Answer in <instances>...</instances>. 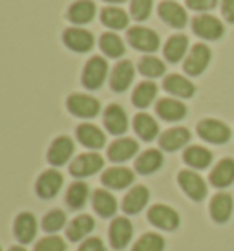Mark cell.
<instances>
[{
	"label": "cell",
	"mask_w": 234,
	"mask_h": 251,
	"mask_svg": "<svg viewBox=\"0 0 234 251\" xmlns=\"http://www.w3.org/2000/svg\"><path fill=\"white\" fill-rule=\"evenodd\" d=\"M92 205L99 216L103 218H110L117 213V200L114 198L112 193L104 191V189H99L94 193V198H92Z\"/></svg>",
	"instance_id": "obj_29"
},
{
	"label": "cell",
	"mask_w": 234,
	"mask_h": 251,
	"mask_svg": "<svg viewBox=\"0 0 234 251\" xmlns=\"http://www.w3.org/2000/svg\"><path fill=\"white\" fill-rule=\"evenodd\" d=\"M79 251H104V244L101 238H86L83 244H81V248H79Z\"/></svg>",
	"instance_id": "obj_44"
},
{
	"label": "cell",
	"mask_w": 234,
	"mask_h": 251,
	"mask_svg": "<svg viewBox=\"0 0 234 251\" xmlns=\"http://www.w3.org/2000/svg\"><path fill=\"white\" fill-rule=\"evenodd\" d=\"M158 94V86L152 81H145V83H139L136 86V90L132 94V103L138 106V108H146L152 105V101L156 99Z\"/></svg>",
	"instance_id": "obj_34"
},
{
	"label": "cell",
	"mask_w": 234,
	"mask_h": 251,
	"mask_svg": "<svg viewBox=\"0 0 234 251\" xmlns=\"http://www.w3.org/2000/svg\"><path fill=\"white\" fill-rule=\"evenodd\" d=\"M214 160V154L203 145H190L183 151V161L194 171L209 169Z\"/></svg>",
	"instance_id": "obj_15"
},
{
	"label": "cell",
	"mask_w": 234,
	"mask_h": 251,
	"mask_svg": "<svg viewBox=\"0 0 234 251\" xmlns=\"http://www.w3.org/2000/svg\"><path fill=\"white\" fill-rule=\"evenodd\" d=\"M73 149H75V145H73V141L70 140L68 136H59L49 147L48 161L55 167H61L64 163H68V160L73 154Z\"/></svg>",
	"instance_id": "obj_18"
},
{
	"label": "cell",
	"mask_w": 234,
	"mask_h": 251,
	"mask_svg": "<svg viewBox=\"0 0 234 251\" xmlns=\"http://www.w3.org/2000/svg\"><path fill=\"white\" fill-rule=\"evenodd\" d=\"M211 61H212L211 48L207 44H203V42H198V44H194L192 50L188 51V55L185 57L183 68H185V72L190 77H198L209 68Z\"/></svg>",
	"instance_id": "obj_5"
},
{
	"label": "cell",
	"mask_w": 234,
	"mask_h": 251,
	"mask_svg": "<svg viewBox=\"0 0 234 251\" xmlns=\"http://www.w3.org/2000/svg\"><path fill=\"white\" fill-rule=\"evenodd\" d=\"M159 17L172 28H185L187 26V11L183 7L176 4V2H170V0H165L159 4Z\"/></svg>",
	"instance_id": "obj_24"
},
{
	"label": "cell",
	"mask_w": 234,
	"mask_h": 251,
	"mask_svg": "<svg viewBox=\"0 0 234 251\" xmlns=\"http://www.w3.org/2000/svg\"><path fill=\"white\" fill-rule=\"evenodd\" d=\"M64 224H66V215L61 209H53L44 216L42 227H44V231H48V233H55V231L64 227Z\"/></svg>",
	"instance_id": "obj_40"
},
{
	"label": "cell",
	"mask_w": 234,
	"mask_h": 251,
	"mask_svg": "<svg viewBox=\"0 0 234 251\" xmlns=\"http://www.w3.org/2000/svg\"><path fill=\"white\" fill-rule=\"evenodd\" d=\"M163 88H165L168 94H172L176 98H183V99H190V98H194V94H196V84H194L190 79L179 75V74L166 75L165 81H163Z\"/></svg>",
	"instance_id": "obj_17"
},
{
	"label": "cell",
	"mask_w": 234,
	"mask_h": 251,
	"mask_svg": "<svg viewBox=\"0 0 234 251\" xmlns=\"http://www.w3.org/2000/svg\"><path fill=\"white\" fill-rule=\"evenodd\" d=\"M139 72L145 77H161L165 74V63L154 55H146L139 61Z\"/></svg>",
	"instance_id": "obj_38"
},
{
	"label": "cell",
	"mask_w": 234,
	"mask_h": 251,
	"mask_svg": "<svg viewBox=\"0 0 234 251\" xmlns=\"http://www.w3.org/2000/svg\"><path fill=\"white\" fill-rule=\"evenodd\" d=\"M134 226L126 216H117L110 226V244L114 250H124L130 244Z\"/></svg>",
	"instance_id": "obj_12"
},
{
	"label": "cell",
	"mask_w": 234,
	"mask_h": 251,
	"mask_svg": "<svg viewBox=\"0 0 234 251\" xmlns=\"http://www.w3.org/2000/svg\"><path fill=\"white\" fill-rule=\"evenodd\" d=\"M209 218L216 226H225L234 216V196L229 191H218L207 203Z\"/></svg>",
	"instance_id": "obj_4"
},
{
	"label": "cell",
	"mask_w": 234,
	"mask_h": 251,
	"mask_svg": "<svg viewBox=\"0 0 234 251\" xmlns=\"http://www.w3.org/2000/svg\"><path fill=\"white\" fill-rule=\"evenodd\" d=\"M64 44L73 51H88L94 46V37L83 28H70L64 31Z\"/></svg>",
	"instance_id": "obj_23"
},
{
	"label": "cell",
	"mask_w": 234,
	"mask_h": 251,
	"mask_svg": "<svg viewBox=\"0 0 234 251\" xmlns=\"http://www.w3.org/2000/svg\"><path fill=\"white\" fill-rule=\"evenodd\" d=\"M35 251H66V242L61 237L51 235V237L39 240L35 246Z\"/></svg>",
	"instance_id": "obj_41"
},
{
	"label": "cell",
	"mask_w": 234,
	"mask_h": 251,
	"mask_svg": "<svg viewBox=\"0 0 234 251\" xmlns=\"http://www.w3.org/2000/svg\"><path fill=\"white\" fill-rule=\"evenodd\" d=\"M106 2H114V4H119V2H124V0H106Z\"/></svg>",
	"instance_id": "obj_47"
},
{
	"label": "cell",
	"mask_w": 234,
	"mask_h": 251,
	"mask_svg": "<svg viewBox=\"0 0 234 251\" xmlns=\"http://www.w3.org/2000/svg\"><path fill=\"white\" fill-rule=\"evenodd\" d=\"M178 187L194 203H203L209 196V185L194 169H181L176 176Z\"/></svg>",
	"instance_id": "obj_1"
},
{
	"label": "cell",
	"mask_w": 234,
	"mask_h": 251,
	"mask_svg": "<svg viewBox=\"0 0 234 251\" xmlns=\"http://www.w3.org/2000/svg\"><path fill=\"white\" fill-rule=\"evenodd\" d=\"M134 64L130 61H121V63H117V66L114 68L110 75V86L114 92H124L128 90V86L132 84L134 81Z\"/></svg>",
	"instance_id": "obj_21"
},
{
	"label": "cell",
	"mask_w": 234,
	"mask_h": 251,
	"mask_svg": "<svg viewBox=\"0 0 234 251\" xmlns=\"http://www.w3.org/2000/svg\"><path fill=\"white\" fill-rule=\"evenodd\" d=\"M90 189L84 181H75L71 183L66 193V203H68L71 209H83L86 202H88Z\"/></svg>",
	"instance_id": "obj_35"
},
{
	"label": "cell",
	"mask_w": 234,
	"mask_h": 251,
	"mask_svg": "<svg viewBox=\"0 0 234 251\" xmlns=\"http://www.w3.org/2000/svg\"><path fill=\"white\" fill-rule=\"evenodd\" d=\"M94 15H95V4L92 0H79L75 4H71L68 19L73 24H86L94 19Z\"/></svg>",
	"instance_id": "obj_33"
},
{
	"label": "cell",
	"mask_w": 234,
	"mask_h": 251,
	"mask_svg": "<svg viewBox=\"0 0 234 251\" xmlns=\"http://www.w3.org/2000/svg\"><path fill=\"white\" fill-rule=\"evenodd\" d=\"M156 112L161 119L165 121H181V119L187 116V108L185 103H181L179 99H172V98H163L158 101L156 105Z\"/></svg>",
	"instance_id": "obj_19"
},
{
	"label": "cell",
	"mask_w": 234,
	"mask_h": 251,
	"mask_svg": "<svg viewBox=\"0 0 234 251\" xmlns=\"http://www.w3.org/2000/svg\"><path fill=\"white\" fill-rule=\"evenodd\" d=\"M66 105H68V110L73 116L84 119L95 118L97 114H99V110H101L99 101L95 98H92V96H84V94H73V96H70Z\"/></svg>",
	"instance_id": "obj_10"
},
{
	"label": "cell",
	"mask_w": 234,
	"mask_h": 251,
	"mask_svg": "<svg viewBox=\"0 0 234 251\" xmlns=\"http://www.w3.org/2000/svg\"><path fill=\"white\" fill-rule=\"evenodd\" d=\"M146 218L152 226L161 231L174 233L181 227V213L168 203H154L146 213Z\"/></svg>",
	"instance_id": "obj_2"
},
{
	"label": "cell",
	"mask_w": 234,
	"mask_h": 251,
	"mask_svg": "<svg viewBox=\"0 0 234 251\" xmlns=\"http://www.w3.org/2000/svg\"><path fill=\"white\" fill-rule=\"evenodd\" d=\"M15 237L19 238L21 244H29L33 242L35 235H37V218L31 213H21L15 218Z\"/></svg>",
	"instance_id": "obj_20"
},
{
	"label": "cell",
	"mask_w": 234,
	"mask_h": 251,
	"mask_svg": "<svg viewBox=\"0 0 234 251\" xmlns=\"http://www.w3.org/2000/svg\"><path fill=\"white\" fill-rule=\"evenodd\" d=\"M128 42L139 51H146L152 53L159 48V37L154 29L143 28V26H136V28L128 29Z\"/></svg>",
	"instance_id": "obj_11"
},
{
	"label": "cell",
	"mask_w": 234,
	"mask_h": 251,
	"mask_svg": "<svg viewBox=\"0 0 234 251\" xmlns=\"http://www.w3.org/2000/svg\"><path fill=\"white\" fill-rule=\"evenodd\" d=\"M139 151V145L136 140L132 138H121V140L114 141L108 149V158H110L114 163H123V161H128L132 156H136V152Z\"/></svg>",
	"instance_id": "obj_25"
},
{
	"label": "cell",
	"mask_w": 234,
	"mask_h": 251,
	"mask_svg": "<svg viewBox=\"0 0 234 251\" xmlns=\"http://www.w3.org/2000/svg\"><path fill=\"white\" fill-rule=\"evenodd\" d=\"M101 50L108 57L117 59V57H121L124 53V44L121 41V37H117L116 33H104L101 37Z\"/></svg>",
	"instance_id": "obj_39"
},
{
	"label": "cell",
	"mask_w": 234,
	"mask_h": 251,
	"mask_svg": "<svg viewBox=\"0 0 234 251\" xmlns=\"http://www.w3.org/2000/svg\"><path fill=\"white\" fill-rule=\"evenodd\" d=\"M190 141V130L185 126H174L159 136V147L166 152H176Z\"/></svg>",
	"instance_id": "obj_14"
},
{
	"label": "cell",
	"mask_w": 234,
	"mask_h": 251,
	"mask_svg": "<svg viewBox=\"0 0 234 251\" xmlns=\"http://www.w3.org/2000/svg\"><path fill=\"white\" fill-rule=\"evenodd\" d=\"M196 132L203 141L214 143V145H225L231 141V126L216 118H203L196 125Z\"/></svg>",
	"instance_id": "obj_3"
},
{
	"label": "cell",
	"mask_w": 234,
	"mask_h": 251,
	"mask_svg": "<svg viewBox=\"0 0 234 251\" xmlns=\"http://www.w3.org/2000/svg\"><path fill=\"white\" fill-rule=\"evenodd\" d=\"M209 183L212 187L225 191V189L233 187L234 185V158L225 156L221 158L216 165L212 167V171L209 173Z\"/></svg>",
	"instance_id": "obj_7"
},
{
	"label": "cell",
	"mask_w": 234,
	"mask_h": 251,
	"mask_svg": "<svg viewBox=\"0 0 234 251\" xmlns=\"http://www.w3.org/2000/svg\"><path fill=\"white\" fill-rule=\"evenodd\" d=\"M0 251H2V248H0Z\"/></svg>",
	"instance_id": "obj_48"
},
{
	"label": "cell",
	"mask_w": 234,
	"mask_h": 251,
	"mask_svg": "<svg viewBox=\"0 0 234 251\" xmlns=\"http://www.w3.org/2000/svg\"><path fill=\"white\" fill-rule=\"evenodd\" d=\"M108 74V64L103 57H92L88 64L84 66L83 72V84L88 90H97L101 88Z\"/></svg>",
	"instance_id": "obj_8"
},
{
	"label": "cell",
	"mask_w": 234,
	"mask_h": 251,
	"mask_svg": "<svg viewBox=\"0 0 234 251\" xmlns=\"http://www.w3.org/2000/svg\"><path fill=\"white\" fill-rule=\"evenodd\" d=\"M104 126L110 134L121 136L128 128V116L119 105H110L104 112Z\"/></svg>",
	"instance_id": "obj_22"
},
{
	"label": "cell",
	"mask_w": 234,
	"mask_h": 251,
	"mask_svg": "<svg viewBox=\"0 0 234 251\" xmlns=\"http://www.w3.org/2000/svg\"><path fill=\"white\" fill-rule=\"evenodd\" d=\"M166 240L159 233H145L136 240L132 251H165Z\"/></svg>",
	"instance_id": "obj_36"
},
{
	"label": "cell",
	"mask_w": 234,
	"mask_h": 251,
	"mask_svg": "<svg viewBox=\"0 0 234 251\" xmlns=\"http://www.w3.org/2000/svg\"><path fill=\"white\" fill-rule=\"evenodd\" d=\"M101 21L104 26L112 29H124L128 24V15L119 7H104L101 13Z\"/></svg>",
	"instance_id": "obj_37"
},
{
	"label": "cell",
	"mask_w": 234,
	"mask_h": 251,
	"mask_svg": "<svg viewBox=\"0 0 234 251\" xmlns=\"http://www.w3.org/2000/svg\"><path fill=\"white\" fill-rule=\"evenodd\" d=\"M77 140L81 141L84 147L88 149H101V147L106 143V138H104L103 130L99 126L92 125V123H83V125L77 126Z\"/></svg>",
	"instance_id": "obj_27"
},
{
	"label": "cell",
	"mask_w": 234,
	"mask_h": 251,
	"mask_svg": "<svg viewBox=\"0 0 234 251\" xmlns=\"http://www.w3.org/2000/svg\"><path fill=\"white\" fill-rule=\"evenodd\" d=\"M152 9V0H132L130 13L136 21H146Z\"/></svg>",
	"instance_id": "obj_42"
},
{
	"label": "cell",
	"mask_w": 234,
	"mask_h": 251,
	"mask_svg": "<svg viewBox=\"0 0 234 251\" xmlns=\"http://www.w3.org/2000/svg\"><path fill=\"white\" fill-rule=\"evenodd\" d=\"M163 154L161 151L158 149H148L145 152L139 156L138 160H136V171H138L139 175H154V173H158L159 169L163 167Z\"/></svg>",
	"instance_id": "obj_26"
},
{
	"label": "cell",
	"mask_w": 234,
	"mask_h": 251,
	"mask_svg": "<svg viewBox=\"0 0 234 251\" xmlns=\"http://www.w3.org/2000/svg\"><path fill=\"white\" fill-rule=\"evenodd\" d=\"M148 200H150V191L145 185H136L124 196L123 211L126 215H139L146 207Z\"/></svg>",
	"instance_id": "obj_16"
},
{
	"label": "cell",
	"mask_w": 234,
	"mask_h": 251,
	"mask_svg": "<svg viewBox=\"0 0 234 251\" xmlns=\"http://www.w3.org/2000/svg\"><path fill=\"white\" fill-rule=\"evenodd\" d=\"M221 11H223V17L227 19L229 24H234V0H223Z\"/></svg>",
	"instance_id": "obj_45"
},
{
	"label": "cell",
	"mask_w": 234,
	"mask_h": 251,
	"mask_svg": "<svg viewBox=\"0 0 234 251\" xmlns=\"http://www.w3.org/2000/svg\"><path fill=\"white\" fill-rule=\"evenodd\" d=\"M62 183H64V178L59 171L55 169H49V171H44L41 176H39V180H37V195L44 198V200H49V198H53V196L59 195V191H61Z\"/></svg>",
	"instance_id": "obj_13"
},
{
	"label": "cell",
	"mask_w": 234,
	"mask_h": 251,
	"mask_svg": "<svg viewBox=\"0 0 234 251\" xmlns=\"http://www.w3.org/2000/svg\"><path fill=\"white\" fill-rule=\"evenodd\" d=\"M192 29L194 33L201 39H205V41H218L223 37L225 33V28H223V24H221L220 19H216L212 15H198V17H194L192 21Z\"/></svg>",
	"instance_id": "obj_6"
},
{
	"label": "cell",
	"mask_w": 234,
	"mask_h": 251,
	"mask_svg": "<svg viewBox=\"0 0 234 251\" xmlns=\"http://www.w3.org/2000/svg\"><path fill=\"white\" fill-rule=\"evenodd\" d=\"M104 165L103 156H99L97 152H86L77 156L75 160L70 165V173L75 178H86V176L95 175L97 171H101Z\"/></svg>",
	"instance_id": "obj_9"
},
{
	"label": "cell",
	"mask_w": 234,
	"mask_h": 251,
	"mask_svg": "<svg viewBox=\"0 0 234 251\" xmlns=\"http://www.w3.org/2000/svg\"><path fill=\"white\" fill-rule=\"evenodd\" d=\"M132 181H134V173L126 167H110L103 175L104 185L110 189H117V191L132 185Z\"/></svg>",
	"instance_id": "obj_28"
},
{
	"label": "cell",
	"mask_w": 234,
	"mask_h": 251,
	"mask_svg": "<svg viewBox=\"0 0 234 251\" xmlns=\"http://www.w3.org/2000/svg\"><path fill=\"white\" fill-rule=\"evenodd\" d=\"M9 251H28V250H26V248H22V246H13Z\"/></svg>",
	"instance_id": "obj_46"
},
{
	"label": "cell",
	"mask_w": 234,
	"mask_h": 251,
	"mask_svg": "<svg viewBox=\"0 0 234 251\" xmlns=\"http://www.w3.org/2000/svg\"><path fill=\"white\" fill-rule=\"evenodd\" d=\"M95 227V222H94V218L90 215H81L73 218L71 224L68 226V229H66V235L71 242H81L83 238H86L94 231Z\"/></svg>",
	"instance_id": "obj_30"
},
{
	"label": "cell",
	"mask_w": 234,
	"mask_h": 251,
	"mask_svg": "<svg viewBox=\"0 0 234 251\" xmlns=\"http://www.w3.org/2000/svg\"><path fill=\"white\" fill-rule=\"evenodd\" d=\"M187 50H188V37L185 35H172L165 44V59L168 63H179L185 57Z\"/></svg>",
	"instance_id": "obj_32"
},
{
	"label": "cell",
	"mask_w": 234,
	"mask_h": 251,
	"mask_svg": "<svg viewBox=\"0 0 234 251\" xmlns=\"http://www.w3.org/2000/svg\"><path fill=\"white\" fill-rule=\"evenodd\" d=\"M218 4V0H187V6L190 9H196V11H209V9H214Z\"/></svg>",
	"instance_id": "obj_43"
},
{
	"label": "cell",
	"mask_w": 234,
	"mask_h": 251,
	"mask_svg": "<svg viewBox=\"0 0 234 251\" xmlns=\"http://www.w3.org/2000/svg\"><path fill=\"white\" fill-rule=\"evenodd\" d=\"M134 130L138 134L141 140L145 141H152L158 138L159 134V125L158 121L148 116V114H138L134 118Z\"/></svg>",
	"instance_id": "obj_31"
}]
</instances>
